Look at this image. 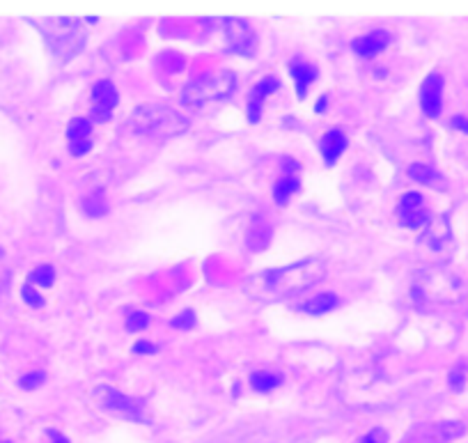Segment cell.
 I'll list each match as a JSON object with an SVG mask.
<instances>
[{"instance_id":"5bb4252c","label":"cell","mask_w":468,"mask_h":443,"mask_svg":"<svg viewBox=\"0 0 468 443\" xmlns=\"http://www.w3.org/2000/svg\"><path fill=\"white\" fill-rule=\"evenodd\" d=\"M345 147H347V136H345L342 129H331V131L324 133L322 156H324V161H326V165L335 163L340 159V154L345 152Z\"/></svg>"},{"instance_id":"cb8c5ba5","label":"cell","mask_w":468,"mask_h":443,"mask_svg":"<svg viewBox=\"0 0 468 443\" xmlns=\"http://www.w3.org/2000/svg\"><path fill=\"white\" fill-rule=\"evenodd\" d=\"M21 296H23V301H26L28 306H35V308H39L44 303V299L37 294V292L33 290V285L30 283H26L23 285V290H21Z\"/></svg>"},{"instance_id":"8992f818","label":"cell","mask_w":468,"mask_h":443,"mask_svg":"<svg viewBox=\"0 0 468 443\" xmlns=\"http://www.w3.org/2000/svg\"><path fill=\"white\" fill-rule=\"evenodd\" d=\"M223 30L227 39V51L236 55H250L255 51V33L243 19H223Z\"/></svg>"},{"instance_id":"d6986e66","label":"cell","mask_w":468,"mask_h":443,"mask_svg":"<svg viewBox=\"0 0 468 443\" xmlns=\"http://www.w3.org/2000/svg\"><path fill=\"white\" fill-rule=\"evenodd\" d=\"M409 177L420 181V184H427V186H434V184H439V181H441L439 172H436L434 168H430V165H425V163H414V165H411Z\"/></svg>"},{"instance_id":"ffe728a7","label":"cell","mask_w":468,"mask_h":443,"mask_svg":"<svg viewBox=\"0 0 468 443\" xmlns=\"http://www.w3.org/2000/svg\"><path fill=\"white\" fill-rule=\"evenodd\" d=\"M28 283L39 285V287H51V285L55 283V269L51 264H39L35 271H30Z\"/></svg>"},{"instance_id":"ac0fdd59","label":"cell","mask_w":468,"mask_h":443,"mask_svg":"<svg viewBox=\"0 0 468 443\" xmlns=\"http://www.w3.org/2000/svg\"><path fill=\"white\" fill-rule=\"evenodd\" d=\"M250 386L257 393H271L278 386H282V375L278 373H252L250 375Z\"/></svg>"},{"instance_id":"1f68e13d","label":"cell","mask_w":468,"mask_h":443,"mask_svg":"<svg viewBox=\"0 0 468 443\" xmlns=\"http://www.w3.org/2000/svg\"><path fill=\"white\" fill-rule=\"evenodd\" d=\"M324 106H326V97H322V101L317 104V110H324Z\"/></svg>"},{"instance_id":"9a60e30c","label":"cell","mask_w":468,"mask_h":443,"mask_svg":"<svg viewBox=\"0 0 468 443\" xmlns=\"http://www.w3.org/2000/svg\"><path fill=\"white\" fill-rule=\"evenodd\" d=\"M289 74H292V78H294V83H296V94L301 99H303L308 88H310V83L317 78V69L310 65V62L292 60L289 62Z\"/></svg>"},{"instance_id":"9c48e42d","label":"cell","mask_w":468,"mask_h":443,"mask_svg":"<svg viewBox=\"0 0 468 443\" xmlns=\"http://www.w3.org/2000/svg\"><path fill=\"white\" fill-rule=\"evenodd\" d=\"M420 106L427 117H439L443 108V78L439 74H430L420 88Z\"/></svg>"},{"instance_id":"d4e9b609","label":"cell","mask_w":468,"mask_h":443,"mask_svg":"<svg viewBox=\"0 0 468 443\" xmlns=\"http://www.w3.org/2000/svg\"><path fill=\"white\" fill-rule=\"evenodd\" d=\"M361 443H388V434H386V430H382V427H377V430L365 434Z\"/></svg>"},{"instance_id":"7a4b0ae2","label":"cell","mask_w":468,"mask_h":443,"mask_svg":"<svg viewBox=\"0 0 468 443\" xmlns=\"http://www.w3.org/2000/svg\"><path fill=\"white\" fill-rule=\"evenodd\" d=\"M236 90V74L232 71H204L188 81V85L181 90V104L188 108H202L207 104H218L232 97Z\"/></svg>"},{"instance_id":"4dcf8cb0","label":"cell","mask_w":468,"mask_h":443,"mask_svg":"<svg viewBox=\"0 0 468 443\" xmlns=\"http://www.w3.org/2000/svg\"><path fill=\"white\" fill-rule=\"evenodd\" d=\"M49 434H51V437H53V443H69V441H67L65 437H62V434H58V432H55V430H51Z\"/></svg>"},{"instance_id":"2e32d148","label":"cell","mask_w":468,"mask_h":443,"mask_svg":"<svg viewBox=\"0 0 468 443\" xmlns=\"http://www.w3.org/2000/svg\"><path fill=\"white\" fill-rule=\"evenodd\" d=\"M299 186H301V181H299V177L294 175V172H285V175L278 179L275 186H273V200L278 204L287 202L289 197L299 191Z\"/></svg>"},{"instance_id":"ba28073f","label":"cell","mask_w":468,"mask_h":443,"mask_svg":"<svg viewBox=\"0 0 468 443\" xmlns=\"http://www.w3.org/2000/svg\"><path fill=\"white\" fill-rule=\"evenodd\" d=\"M67 145L74 156H83L92 147V122L87 117H74L67 126Z\"/></svg>"},{"instance_id":"83f0119b","label":"cell","mask_w":468,"mask_h":443,"mask_svg":"<svg viewBox=\"0 0 468 443\" xmlns=\"http://www.w3.org/2000/svg\"><path fill=\"white\" fill-rule=\"evenodd\" d=\"M450 386L455 391H462V386H464V373H462V368H457V370H452V375H450Z\"/></svg>"},{"instance_id":"44dd1931","label":"cell","mask_w":468,"mask_h":443,"mask_svg":"<svg viewBox=\"0 0 468 443\" xmlns=\"http://www.w3.org/2000/svg\"><path fill=\"white\" fill-rule=\"evenodd\" d=\"M271 239V227L269 225H255L248 234V248L250 250H262Z\"/></svg>"},{"instance_id":"52a82bcc","label":"cell","mask_w":468,"mask_h":443,"mask_svg":"<svg viewBox=\"0 0 468 443\" xmlns=\"http://www.w3.org/2000/svg\"><path fill=\"white\" fill-rule=\"evenodd\" d=\"M120 101V92L113 81H99L92 88V117L97 122H108L113 117V108Z\"/></svg>"},{"instance_id":"d6a6232c","label":"cell","mask_w":468,"mask_h":443,"mask_svg":"<svg viewBox=\"0 0 468 443\" xmlns=\"http://www.w3.org/2000/svg\"><path fill=\"white\" fill-rule=\"evenodd\" d=\"M0 443H3V441H0Z\"/></svg>"},{"instance_id":"7c38bea8","label":"cell","mask_w":468,"mask_h":443,"mask_svg":"<svg viewBox=\"0 0 468 443\" xmlns=\"http://www.w3.org/2000/svg\"><path fill=\"white\" fill-rule=\"evenodd\" d=\"M278 78L273 76H266L262 78V81L255 85V88L250 90V97H248V120L250 122H257L259 115H262V104H264V97H269L273 90H278Z\"/></svg>"},{"instance_id":"f1b7e54d","label":"cell","mask_w":468,"mask_h":443,"mask_svg":"<svg viewBox=\"0 0 468 443\" xmlns=\"http://www.w3.org/2000/svg\"><path fill=\"white\" fill-rule=\"evenodd\" d=\"M133 352L136 354H154L156 347L149 345V343H136V347H133Z\"/></svg>"},{"instance_id":"3957f363","label":"cell","mask_w":468,"mask_h":443,"mask_svg":"<svg viewBox=\"0 0 468 443\" xmlns=\"http://www.w3.org/2000/svg\"><path fill=\"white\" fill-rule=\"evenodd\" d=\"M42 33L46 37V44L49 49L58 55L60 60H74L78 53L85 49V30L78 19L71 17H55L46 21V26H42Z\"/></svg>"},{"instance_id":"603a6c76","label":"cell","mask_w":468,"mask_h":443,"mask_svg":"<svg viewBox=\"0 0 468 443\" xmlns=\"http://www.w3.org/2000/svg\"><path fill=\"white\" fill-rule=\"evenodd\" d=\"M147 324H149V317L145 313H131V317L126 320V329L129 331H142V329H147Z\"/></svg>"},{"instance_id":"30bf717a","label":"cell","mask_w":468,"mask_h":443,"mask_svg":"<svg viewBox=\"0 0 468 443\" xmlns=\"http://www.w3.org/2000/svg\"><path fill=\"white\" fill-rule=\"evenodd\" d=\"M104 407L110 409V411H115V414L124 416V418H131V421H142V418H145V416H142V407H140L138 400L126 398L124 393L113 391V389L106 391V395H104Z\"/></svg>"},{"instance_id":"8fae6325","label":"cell","mask_w":468,"mask_h":443,"mask_svg":"<svg viewBox=\"0 0 468 443\" xmlns=\"http://www.w3.org/2000/svg\"><path fill=\"white\" fill-rule=\"evenodd\" d=\"M466 434V425L459 421H443L425 430V443H452Z\"/></svg>"},{"instance_id":"6da1fadb","label":"cell","mask_w":468,"mask_h":443,"mask_svg":"<svg viewBox=\"0 0 468 443\" xmlns=\"http://www.w3.org/2000/svg\"><path fill=\"white\" fill-rule=\"evenodd\" d=\"M129 129L152 140H168L188 129V117L165 104H142L129 115Z\"/></svg>"},{"instance_id":"4316f807","label":"cell","mask_w":468,"mask_h":443,"mask_svg":"<svg viewBox=\"0 0 468 443\" xmlns=\"http://www.w3.org/2000/svg\"><path fill=\"white\" fill-rule=\"evenodd\" d=\"M193 313H184V315H179V317H174V322H172V326L174 329H191L193 326Z\"/></svg>"},{"instance_id":"277c9868","label":"cell","mask_w":468,"mask_h":443,"mask_svg":"<svg viewBox=\"0 0 468 443\" xmlns=\"http://www.w3.org/2000/svg\"><path fill=\"white\" fill-rule=\"evenodd\" d=\"M319 276H322V269L317 266L312 260H305V262H299L294 266L269 271L264 273V278H266V287L271 290V294L287 296V294H294V292L312 287V285L319 280Z\"/></svg>"},{"instance_id":"7402d4cb","label":"cell","mask_w":468,"mask_h":443,"mask_svg":"<svg viewBox=\"0 0 468 443\" xmlns=\"http://www.w3.org/2000/svg\"><path fill=\"white\" fill-rule=\"evenodd\" d=\"M83 204L90 216H101V213H106V200H104V193L101 191H94L90 197H85Z\"/></svg>"},{"instance_id":"4fadbf2b","label":"cell","mask_w":468,"mask_h":443,"mask_svg":"<svg viewBox=\"0 0 468 443\" xmlns=\"http://www.w3.org/2000/svg\"><path fill=\"white\" fill-rule=\"evenodd\" d=\"M388 44H391V35H388L386 30H375V33L356 39L352 46L356 53L363 55V58H375V55L382 53Z\"/></svg>"},{"instance_id":"e0dca14e","label":"cell","mask_w":468,"mask_h":443,"mask_svg":"<svg viewBox=\"0 0 468 443\" xmlns=\"http://www.w3.org/2000/svg\"><path fill=\"white\" fill-rule=\"evenodd\" d=\"M335 306H338V296L324 292V294H317L312 299H308V301L301 306V310L308 313V315H324V313H331Z\"/></svg>"},{"instance_id":"f546056e","label":"cell","mask_w":468,"mask_h":443,"mask_svg":"<svg viewBox=\"0 0 468 443\" xmlns=\"http://www.w3.org/2000/svg\"><path fill=\"white\" fill-rule=\"evenodd\" d=\"M452 126H457V129H464L468 133V120H464V117H455V120H452Z\"/></svg>"},{"instance_id":"484cf974","label":"cell","mask_w":468,"mask_h":443,"mask_svg":"<svg viewBox=\"0 0 468 443\" xmlns=\"http://www.w3.org/2000/svg\"><path fill=\"white\" fill-rule=\"evenodd\" d=\"M44 373H28L26 377L21 379V386L23 389H37L39 384H44Z\"/></svg>"},{"instance_id":"5b68a950","label":"cell","mask_w":468,"mask_h":443,"mask_svg":"<svg viewBox=\"0 0 468 443\" xmlns=\"http://www.w3.org/2000/svg\"><path fill=\"white\" fill-rule=\"evenodd\" d=\"M398 218L404 227L409 230H420L432 220V213L427 209L425 197L420 193H407L402 195V200L398 204Z\"/></svg>"}]
</instances>
